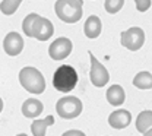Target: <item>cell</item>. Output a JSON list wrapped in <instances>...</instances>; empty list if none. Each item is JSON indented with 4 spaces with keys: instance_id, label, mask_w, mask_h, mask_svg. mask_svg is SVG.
Segmentation results:
<instances>
[{
    "instance_id": "obj_2",
    "label": "cell",
    "mask_w": 152,
    "mask_h": 136,
    "mask_svg": "<svg viewBox=\"0 0 152 136\" xmlns=\"http://www.w3.org/2000/svg\"><path fill=\"white\" fill-rule=\"evenodd\" d=\"M19 83L29 94L38 95V94H42L45 91V79L42 76V73L32 66H25L20 69Z\"/></svg>"
},
{
    "instance_id": "obj_6",
    "label": "cell",
    "mask_w": 152,
    "mask_h": 136,
    "mask_svg": "<svg viewBox=\"0 0 152 136\" xmlns=\"http://www.w3.org/2000/svg\"><path fill=\"white\" fill-rule=\"evenodd\" d=\"M88 54H89V60H91V72H89L91 83L96 88H102V86H105V83H108L110 73L105 69V66L95 57L91 51H88Z\"/></svg>"
},
{
    "instance_id": "obj_4",
    "label": "cell",
    "mask_w": 152,
    "mask_h": 136,
    "mask_svg": "<svg viewBox=\"0 0 152 136\" xmlns=\"http://www.w3.org/2000/svg\"><path fill=\"white\" fill-rule=\"evenodd\" d=\"M82 110H83V104L75 95H64L56 102L57 114L66 120H72V118L80 116Z\"/></svg>"
},
{
    "instance_id": "obj_22",
    "label": "cell",
    "mask_w": 152,
    "mask_h": 136,
    "mask_svg": "<svg viewBox=\"0 0 152 136\" xmlns=\"http://www.w3.org/2000/svg\"><path fill=\"white\" fill-rule=\"evenodd\" d=\"M142 136H152V129H149V130H146L145 133H142Z\"/></svg>"
},
{
    "instance_id": "obj_16",
    "label": "cell",
    "mask_w": 152,
    "mask_h": 136,
    "mask_svg": "<svg viewBox=\"0 0 152 136\" xmlns=\"http://www.w3.org/2000/svg\"><path fill=\"white\" fill-rule=\"evenodd\" d=\"M133 85L137 89H151L152 88V73L142 70L139 73H136V76L133 78Z\"/></svg>"
},
{
    "instance_id": "obj_23",
    "label": "cell",
    "mask_w": 152,
    "mask_h": 136,
    "mask_svg": "<svg viewBox=\"0 0 152 136\" xmlns=\"http://www.w3.org/2000/svg\"><path fill=\"white\" fill-rule=\"evenodd\" d=\"M3 111V99H1V97H0V113Z\"/></svg>"
},
{
    "instance_id": "obj_11",
    "label": "cell",
    "mask_w": 152,
    "mask_h": 136,
    "mask_svg": "<svg viewBox=\"0 0 152 136\" xmlns=\"http://www.w3.org/2000/svg\"><path fill=\"white\" fill-rule=\"evenodd\" d=\"M20 110H22V114L25 117H28V118H37L42 113L44 105L37 98H28V99L23 101Z\"/></svg>"
},
{
    "instance_id": "obj_17",
    "label": "cell",
    "mask_w": 152,
    "mask_h": 136,
    "mask_svg": "<svg viewBox=\"0 0 152 136\" xmlns=\"http://www.w3.org/2000/svg\"><path fill=\"white\" fill-rule=\"evenodd\" d=\"M20 3H22V0H1L0 1V12L6 16L13 15L18 10Z\"/></svg>"
},
{
    "instance_id": "obj_18",
    "label": "cell",
    "mask_w": 152,
    "mask_h": 136,
    "mask_svg": "<svg viewBox=\"0 0 152 136\" xmlns=\"http://www.w3.org/2000/svg\"><path fill=\"white\" fill-rule=\"evenodd\" d=\"M38 16H39L38 13H29L25 16V19L22 22V31L26 37H32V26H34Z\"/></svg>"
},
{
    "instance_id": "obj_12",
    "label": "cell",
    "mask_w": 152,
    "mask_h": 136,
    "mask_svg": "<svg viewBox=\"0 0 152 136\" xmlns=\"http://www.w3.org/2000/svg\"><path fill=\"white\" fill-rule=\"evenodd\" d=\"M101 29H102V23H101V19L96 16V15H91L85 25H83V32L88 38L94 39V38H98L99 34H101Z\"/></svg>"
},
{
    "instance_id": "obj_10",
    "label": "cell",
    "mask_w": 152,
    "mask_h": 136,
    "mask_svg": "<svg viewBox=\"0 0 152 136\" xmlns=\"http://www.w3.org/2000/svg\"><path fill=\"white\" fill-rule=\"evenodd\" d=\"M130 121H132V114L129 110L124 108H118L108 116V124L114 129H124L130 124Z\"/></svg>"
},
{
    "instance_id": "obj_21",
    "label": "cell",
    "mask_w": 152,
    "mask_h": 136,
    "mask_svg": "<svg viewBox=\"0 0 152 136\" xmlns=\"http://www.w3.org/2000/svg\"><path fill=\"white\" fill-rule=\"evenodd\" d=\"M61 136H86L82 130H77V129H72V130H66Z\"/></svg>"
},
{
    "instance_id": "obj_3",
    "label": "cell",
    "mask_w": 152,
    "mask_h": 136,
    "mask_svg": "<svg viewBox=\"0 0 152 136\" xmlns=\"http://www.w3.org/2000/svg\"><path fill=\"white\" fill-rule=\"evenodd\" d=\"M76 83H77V73H76L75 67H72L70 64H63L54 72L53 86L58 92L67 94L73 91Z\"/></svg>"
},
{
    "instance_id": "obj_19",
    "label": "cell",
    "mask_w": 152,
    "mask_h": 136,
    "mask_svg": "<svg viewBox=\"0 0 152 136\" xmlns=\"http://www.w3.org/2000/svg\"><path fill=\"white\" fill-rule=\"evenodd\" d=\"M124 6V0H105L104 1V9L107 13H117L121 10V7Z\"/></svg>"
},
{
    "instance_id": "obj_5",
    "label": "cell",
    "mask_w": 152,
    "mask_h": 136,
    "mask_svg": "<svg viewBox=\"0 0 152 136\" xmlns=\"http://www.w3.org/2000/svg\"><path fill=\"white\" fill-rule=\"evenodd\" d=\"M121 45L130 51H137L145 42V31L139 26H132L121 32Z\"/></svg>"
},
{
    "instance_id": "obj_20",
    "label": "cell",
    "mask_w": 152,
    "mask_h": 136,
    "mask_svg": "<svg viewBox=\"0 0 152 136\" xmlns=\"http://www.w3.org/2000/svg\"><path fill=\"white\" fill-rule=\"evenodd\" d=\"M136 3V9L139 12H146L152 6V0H134Z\"/></svg>"
},
{
    "instance_id": "obj_13",
    "label": "cell",
    "mask_w": 152,
    "mask_h": 136,
    "mask_svg": "<svg viewBox=\"0 0 152 136\" xmlns=\"http://www.w3.org/2000/svg\"><path fill=\"white\" fill-rule=\"evenodd\" d=\"M105 97H107L108 104H111L114 107H120V105L124 102V99H126V92H124L123 86H120V85L115 83V85H111V86L107 89Z\"/></svg>"
},
{
    "instance_id": "obj_8",
    "label": "cell",
    "mask_w": 152,
    "mask_h": 136,
    "mask_svg": "<svg viewBox=\"0 0 152 136\" xmlns=\"http://www.w3.org/2000/svg\"><path fill=\"white\" fill-rule=\"evenodd\" d=\"M23 38H22V35L18 34V32H15V31H12V32H9L4 39H3V50H4V53L7 54V56H10V57H15V56H19L20 53H22V50H23Z\"/></svg>"
},
{
    "instance_id": "obj_15",
    "label": "cell",
    "mask_w": 152,
    "mask_h": 136,
    "mask_svg": "<svg viewBox=\"0 0 152 136\" xmlns=\"http://www.w3.org/2000/svg\"><path fill=\"white\" fill-rule=\"evenodd\" d=\"M149 129H152V110H143L136 118V130L139 133H145Z\"/></svg>"
},
{
    "instance_id": "obj_1",
    "label": "cell",
    "mask_w": 152,
    "mask_h": 136,
    "mask_svg": "<svg viewBox=\"0 0 152 136\" xmlns=\"http://www.w3.org/2000/svg\"><path fill=\"white\" fill-rule=\"evenodd\" d=\"M57 18L66 23H76L83 15V0H57L54 3Z\"/></svg>"
},
{
    "instance_id": "obj_9",
    "label": "cell",
    "mask_w": 152,
    "mask_h": 136,
    "mask_svg": "<svg viewBox=\"0 0 152 136\" xmlns=\"http://www.w3.org/2000/svg\"><path fill=\"white\" fill-rule=\"evenodd\" d=\"M53 34H54V26L51 20L38 16L32 26V38H37L38 41H47L53 37Z\"/></svg>"
},
{
    "instance_id": "obj_7",
    "label": "cell",
    "mask_w": 152,
    "mask_h": 136,
    "mask_svg": "<svg viewBox=\"0 0 152 136\" xmlns=\"http://www.w3.org/2000/svg\"><path fill=\"white\" fill-rule=\"evenodd\" d=\"M73 50V42L67 37H58L48 47V56L53 60H63L69 57Z\"/></svg>"
},
{
    "instance_id": "obj_24",
    "label": "cell",
    "mask_w": 152,
    "mask_h": 136,
    "mask_svg": "<svg viewBox=\"0 0 152 136\" xmlns=\"http://www.w3.org/2000/svg\"><path fill=\"white\" fill-rule=\"evenodd\" d=\"M16 136H28V135H25V133H19V135H16Z\"/></svg>"
},
{
    "instance_id": "obj_14",
    "label": "cell",
    "mask_w": 152,
    "mask_h": 136,
    "mask_svg": "<svg viewBox=\"0 0 152 136\" xmlns=\"http://www.w3.org/2000/svg\"><path fill=\"white\" fill-rule=\"evenodd\" d=\"M54 124V117L47 116L45 118H35L31 124V132L34 136H45L47 129Z\"/></svg>"
}]
</instances>
